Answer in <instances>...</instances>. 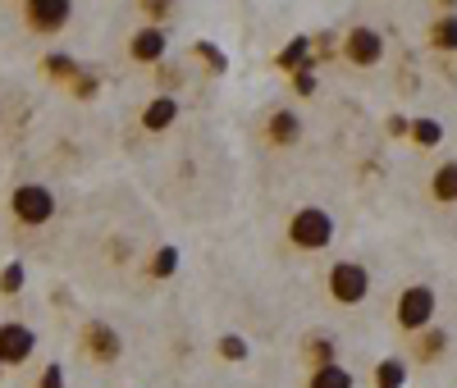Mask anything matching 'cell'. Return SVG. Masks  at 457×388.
Listing matches in <instances>:
<instances>
[{
    "label": "cell",
    "instance_id": "cell-1",
    "mask_svg": "<svg viewBox=\"0 0 457 388\" xmlns=\"http://www.w3.org/2000/svg\"><path fill=\"white\" fill-rule=\"evenodd\" d=\"M10 215L23 224V228H42L55 219V192L46 183H19L10 192Z\"/></svg>",
    "mask_w": 457,
    "mask_h": 388
},
{
    "label": "cell",
    "instance_id": "cell-2",
    "mask_svg": "<svg viewBox=\"0 0 457 388\" xmlns=\"http://www.w3.org/2000/svg\"><path fill=\"white\" fill-rule=\"evenodd\" d=\"M394 316H398V329H407V334H426V329L435 325V316H439V297H435V288H430V284H411V288H403V297H398V306H394Z\"/></svg>",
    "mask_w": 457,
    "mask_h": 388
},
{
    "label": "cell",
    "instance_id": "cell-3",
    "mask_svg": "<svg viewBox=\"0 0 457 388\" xmlns=\"http://www.w3.org/2000/svg\"><path fill=\"white\" fill-rule=\"evenodd\" d=\"M288 243L302 247V252H325V247L334 243V219H329V211H320V206L293 211V219H288Z\"/></svg>",
    "mask_w": 457,
    "mask_h": 388
},
{
    "label": "cell",
    "instance_id": "cell-4",
    "mask_svg": "<svg viewBox=\"0 0 457 388\" xmlns=\"http://www.w3.org/2000/svg\"><path fill=\"white\" fill-rule=\"evenodd\" d=\"M370 293V269L361 260H334L329 265V297L338 306H357Z\"/></svg>",
    "mask_w": 457,
    "mask_h": 388
},
{
    "label": "cell",
    "instance_id": "cell-5",
    "mask_svg": "<svg viewBox=\"0 0 457 388\" xmlns=\"http://www.w3.org/2000/svg\"><path fill=\"white\" fill-rule=\"evenodd\" d=\"M23 19L32 32H60L73 19V0H23Z\"/></svg>",
    "mask_w": 457,
    "mask_h": 388
},
{
    "label": "cell",
    "instance_id": "cell-6",
    "mask_svg": "<svg viewBox=\"0 0 457 388\" xmlns=\"http://www.w3.org/2000/svg\"><path fill=\"white\" fill-rule=\"evenodd\" d=\"M343 55H348V64H357V69H370V64L385 60V37L361 23V28H353L348 37H343Z\"/></svg>",
    "mask_w": 457,
    "mask_h": 388
},
{
    "label": "cell",
    "instance_id": "cell-7",
    "mask_svg": "<svg viewBox=\"0 0 457 388\" xmlns=\"http://www.w3.org/2000/svg\"><path fill=\"white\" fill-rule=\"evenodd\" d=\"M32 352H37V334L28 325H19V320L0 325V366H23Z\"/></svg>",
    "mask_w": 457,
    "mask_h": 388
},
{
    "label": "cell",
    "instance_id": "cell-8",
    "mask_svg": "<svg viewBox=\"0 0 457 388\" xmlns=\"http://www.w3.org/2000/svg\"><path fill=\"white\" fill-rule=\"evenodd\" d=\"M165 51H170V37H165V28H156V23L137 28L133 42H129V55H133L137 64H161Z\"/></svg>",
    "mask_w": 457,
    "mask_h": 388
},
{
    "label": "cell",
    "instance_id": "cell-9",
    "mask_svg": "<svg viewBox=\"0 0 457 388\" xmlns=\"http://www.w3.org/2000/svg\"><path fill=\"white\" fill-rule=\"evenodd\" d=\"M83 347H87V352L96 357V361H114V357H120L124 352V343H120V334H114L110 325H87L83 329Z\"/></svg>",
    "mask_w": 457,
    "mask_h": 388
},
{
    "label": "cell",
    "instance_id": "cell-10",
    "mask_svg": "<svg viewBox=\"0 0 457 388\" xmlns=\"http://www.w3.org/2000/svg\"><path fill=\"white\" fill-rule=\"evenodd\" d=\"M174 120H179V101H174L170 92L151 96L146 110H142V128H146V133H165V128H174Z\"/></svg>",
    "mask_w": 457,
    "mask_h": 388
},
{
    "label": "cell",
    "instance_id": "cell-11",
    "mask_svg": "<svg viewBox=\"0 0 457 388\" xmlns=\"http://www.w3.org/2000/svg\"><path fill=\"white\" fill-rule=\"evenodd\" d=\"M265 137H270V146H293L302 137V120L293 110H275L270 120H265Z\"/></svg>",
    "mask_w": 457,
    "mask_h": 388
},
{
    "label": "cell",
    "instance_id": "cell-12",
    "mask_svg": "<svg viewBox=\"0 0 457 388\" xmlns=\"http://www.w3.org/2000/svg\"><path fill=\"white\" fill-rule=\"evenodd\" d=\"M275 64L284 69V73H297V69H316V60H312V37H293V42L275 55Z\"/></svg>",
    "mask_w": 457,
    "mask_h": 388
},
{
    "label": "cell",
    "instance_id": "cell-13",
    "mask_svg": "<svg viewBox=\"0 0 457 388\" xmlns=\"http://www.w3.org/2000/svg\"><path fill=\"white\" fill-rule=\"evenodd\" d=\"M430 197H435L439 206H453V202H457V161H444V165L435 169V178H430Z\"/></svg>",
    "mask_w": 457,
    "mask_h": 388
},
{
    "label": "cell",
    "instance_id": "cell-14",
    "mask_svg": "<svg viewBox=\"0 0 457 388\" xmlns=\"http://www.w3.org/2000/svg\"><path fill=\"white\" fill-rule=\"evenodd\" d=\"M42 73H51L55 78V83H79V78H83V64L79 60H73V55H60V51H51L46 60H42Z\"/></svg>",
    "mask_w": 457,
    "mask_h": 388
},
{
    "label": "cell",
    "instance_id": "cell-15",
    "mask_svg": "<svg viewBox=\"0 0 457 388\" xmlns=\"http://www.w3.org/2000/svg\"><path fill=\"white\" fill-rule=\"evenodd\" d=\"M430 46L444 51V55L457 51V14H439V19H435V28H430Z\"/></svg>",
    "mask_w": 457,
    "mask_h": 388
},
{
    "label": "cell",
    "instance_id": "cell-16",
    "mask_svg": "<svg viewBox=\"0 0 457 388\" xmlns=\"http://www.w3.org/2000/svg\"><path fill=\"white\" fill-rule=\"evenodd\" d=\"M357 379H353V370H343L338 361L334 366H320V370H312V384L307 388H353Z\"/></svg>",
    "mask_w": 457,
    "mask_h": 388
},
{
    "label": "cell",
    "instance_id": "cell-17",
    "mask_svg": "<svg viewBox=\"0 0 457 388\" xmlns=\"http://www.w3.org/2000/svg\"><path fill=\"white\" fill-rule=\"evenodd\" d=\"M375 388H407V366L398 357H385L375 366Z\"/></svg>",
    "mask_w": 457,
    "mask_h": 388
},
{
    "label": "cell",
    "instance_id": "cell-18",
    "mask_svg": "<svg viewBox=\"0 0 457 388\" xmlns=\"http://www.w3.org/2000/svg\"><path fill=\"white\" fill-rule=\"evenodd\" d=\"M179 247H161L156 256H151V265H146V275L151 279H174V269H179Z\"/></svg>",
    "mask_w": 457,
    "mask_h": 388
},
{
    "label": "cell",
    "instance_id": "cell-19",
    "mask_svg": "<svg viewBox=\"0 0 457 388\" xmlns=\"http://www.w3.org/2000/svg\"><path fill=\"white\" fill-rule=\"evenodd\" d=\"M407 137H411L416 146H421V151H430V146H439V142H444V124H439V120H416Z\"/></svg>",
    "mask_w": 457,
    "mask_h": 388
},
{
    "label": "cell",
    "instance_id": "cell-20",
    "mask_svg": "<svg viewBox=\"0 0 457 388\" xmlns=\"http://www.w3.org/2000/svg\"><path fill=\"white\" fill-rule=\"evenodd\" d=\"M334 338H325V334H316V338H307V361H312V370H320V366H334Z\"/></svg>",
    "mask_w": 457,
    "mask_h": 388
},
{
    "label": "cell",
    "instance_id": "cell-21",
    "mask_svg": "<svg viewBox=\"0 0 457 388\" xmlns=\"http://www.w3.org/2000/svg\"><path fill=\"white\" fill-rule=\"evenodd\" d=\"M23 279H28L23 260H10L5 269H0V297H19L23 293Z\"/></svg>",
    "mask_w": 457,
    "mask_h": 388
},
{
    "label": "cell",
    "instance_id": "cell-22",
    "mask_svg": "<svg viewBox=\"0 0 457 388\" xmlns=\"http://www.w3.org/2000/svg\"><path fill=\"white\" fill-rule=\"evenodd\" d=\"M220 357L234 361V366H243V361L252 357V347H247V338H238V334H220Z\"/></svg>",
    "mask_w": 457,
    "mask_h": 388
},
{
    "label": "cell",
    "instance_id": "cell-23",
    "mask_svg": "<svg viewBox=\"0 0 457 388\" xmlns=\"http://www.w3.org/2000/svg\"><path fill=\"white\" fill-rule=\"evenodd\" d=\"M416 338H421V343H416V357H439L444 352V347H448V334L444 329H426V334H416Z\"/></svg>",
    "mask_w": 457,
    "mask_h": 388
},
{
    "label": "cell",
    "instance_id": "cell-24",
    "mask_svg": "<svg viewBox=\"0 0 457 388\" xmlns=\"http://www.w3.org/2000/svg\"><path fill=\"white\" fill-rule=\"evenodd\" d=\"M193 51H197V55H202L206 64H211V73H224V69H228V55H224L220 46H211V42H197Z\"/></svg>",
    "mask_w": 457,
    "mask_h": 388
},
{
    "label": "cell",
    "instance_id": "cell-25",
    "mask_svg": "<svg viewBox=\"0 0 457 388\" xmlns=\"http://www.w3.org/2000/svg\"><path fill=\"white\" fill-rule=\"evenodd\" d=\"M137 5H142V14H146L151 23H156V28H161V19H170V14H174V0H137Z\"/></svg>",
    "mask_w": 457,
    "mask_h": 388
},
{
    "label": "cell",
    "instance_id": "cell-26",
    "mask_svg": "<svg viewBox=\"0 0 457 388\" xmlns=\"http://www.w3.org/2000/svg\"><path fill=\"white\" fill-rule=\"evenodd\" d=\"M293 92H297V96H312V92H316V69H297V73H293Z\"/></svg>",
    "mask_w": 457,
    "mask_h": 388
},
{
    "label": "cell",
    "instance_id": "cell-27",
    "mask_svg": "<svg viewBox=\"0 0 457 388\" xmlns=\"http://www.w3.org/2000/svg\"><path fill=\"white\" fill-rule=\"evenodd\" d=\"M73 96H83V101H92V96H96V78H92V73H83L79 83H73Z\"/></svg>",
    "mask_w": 457,
    "mask_h": 388
},
{
    "label": "cell",
    "instance_id": "cell-28",
    "mask_svg": "<svg viewBox=\"0 0 457 388\" xmlns=\"http://www.w3.org/2000/svg\"><path fill=\"white\" fill-rule=\"evenodd\" d=\"M37 388H64V370H60V366H46V370H42V384H37Z\"/></svg>",
    "mask_w": 457,
    "mask_h": 388
},
{
    "label": "cell",
    "instance_id": "cell-29",
    "mask_svg": "<svg viewBox=\"0 0 457 388\" xmlns=\"http://www.w3.org/2000/svg\"><path fill=\"white\" fill-rule=\"evenodd\" d=\"M389 133H394V137H403V133H411V124L403 120V114H394V120H389Z\"/></svg>",
    "mask_w": 457,
    "mask_h": 388
},
{
    "label": "cell",
    "instance_id": "cell-30",
    "mask_svg": "<svg viewBox=\"0 0 457 388\" xmlns=\"http://www.w3.org/2000/svg\"><path fill=\"white\" fill-rule=\"evenodd\" d=\"M439 5H457V0H439Z\"/></svg>",
    "mask_w": 457,
    "mask_h": 388
},
{
    "label": "cell",
    "instance_id": "cell-31",
    "mask_svg": "<svg viewBox=\"0 0 457 388\" xmlns=\"http://www.w3.org/2000/svg\"><path fill=\"white\" fill-rule=\"evenodd\" d=\"M0 370H5V366H0Z\"/></svg>",
    "mask_w": 457,
    "mask_h": 388
}]
</instances>
